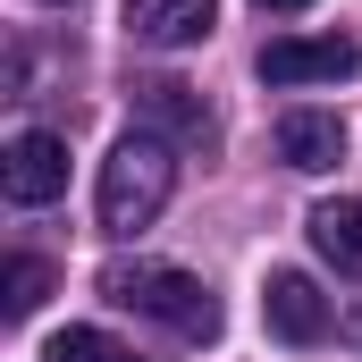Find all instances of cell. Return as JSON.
Returning <instances> with one entry per match:
<instances>
[{
	"label": "cell",
	"instance_id": "obj_1",
	"mask_svg": "<svg viewBox=\"0 0 362 362\" xmlns=\"http://www.w3.org/2000/svg\"><path fill=\"white\" fill-rule=\"evenodd\" d=\"M101 295H110L118 312H144V320L194 337V346L219 337V295L194 270H177V262H110V270H101Z\"/></svg>",
	"mask_w": 362,
	"mask_h": 362
},
{
	"label": "cell",
	"instance_id": "obj_4",
	"mask_svg": "<svg viewBox=\"0 0 362 362\" xmlns=\"http://www.w3.org/2000/svg\"><path fill=\"white\" fill-rule=\"evenodd\" d=\"M0 185H8V202H59L68 194V135H51V127H25L17 144H8V160H0Z\"/></svg>",
	"mask_w": 362,
	"mask_h": 362
},
{
	"label": "cell",
	"instance_id": "obj_14",
	"mask_svg": "<svg viewBox=\"0 0 362 362\" xmlns=\"http://www.w3.org/2000/svg\"><path fill=\"white\" fill-rule=\"evenodd\" d=\"M354 329H362V320H354Z\"/></svg>",
	"mask_w": 362,
	"mask_h": 362
},
{
	"label": "cell",
	"instance_id": "obj_6",
	"mask_svg": "<svg viewBox=\"0 0 362 362\" xmlns=\"http://www.w3.org/2000/svg\"><path fill=\"white\" fill-rule=\"evenodd\" d=\"M211 17H219V0H127V34L152 42V51H185V42H202Z\"/></svg>",
	"mask_w": 362,
	"mask_h": 362
},
{
	"label": "cell",
	"instance_id": "obj_9",
	"mask_svg": "<svg viewBox=\"0 0 362 362\" xmlns=\"http://www.w3.org/2000/svg\"><path fill=\"white\" fill-rule=\"evenodd\" d=\"M303 228H312V253H320L329 270L362 278V202H320Z\"/></svg>",
	"mask_w": 362,
	"mask_h": 362
},
{
	"label": "cell",
	"instance_id": "obj_3",
	"mask_svg": "<svg viewBox=\"0 0 362 362\" xmlns=\"http://www.w3.org/2000/svg\"><path fill=\"white\" fill-rule=\"evenodd\" d=\"M362 68V42L354 34H286L262 51V76L270 85H337V76H354Z\"/></svg>",
	"mask_w": 362,
	"mask_h": 362
},
{
	"label": "cell",
	"instance_id": "obj_2",
	"mask_svg": "<svg viewBox=\"0 0 362 362\" xmlns=\"http://www.w3.org/2000/svg\"><path fill=\"white\" fill-rule=\"evenodd\" d=\"M169 185H177V160H169V135H118V152L101 160V228L110 236H135L169 211Z\"/></svg>",
	"mask_w": 362,
	"mask_h": 362
},
{
	"label": "cell",
	"instance_id": "obj_10",
	"mask_svg": "<svg viewBox=\"0 0 362 362\" xmlns=\"http://www.w3.org/2000/svg\"><path fill=\"white\" fill-rule=\"evenodd\" d=\"M42 362H135V346H118L110 329H59L42 346Z\"/></svg>",
	"mask_w": 362,
	"mask_h": 362
},
{
	"label": "cell",
	"instance_id": "obj_11",
	"mask_svg": "<svg viewBox=\"0 0 362 362\" xmlns=\"http://www.w3.org/2000/svg\"><path fill=\"white\" fill-rule=\"evenodd\" d=\"M42 295H51V262L17 253V262H8V320H34V312H42Z\"/></svg>",
	"mask_w": 362,
	"mask_h": 362
},
{
	"label": "cell",
	"instance_id": "obj_13",
	"mask_svg": "<svg viewBox=\"0 0 362 362\" xmlns=\"http://www.w3.org/2000/svg\"><path fill=\"white\" fill-rule=\"evenodd\" d=\"M51 8H68V0H51Z\"/></svg>",
	"mask_w": 362,
	"mask_h": 362
},
{
	"label": "cell",
	"instance_id": "obj_7",
	"mask_svg": "<svg viewBox=\"0 0 362 362\" xmlns=\"http://www.w3.org/2000/svg\"><path fill=\"white\" fill-rule=\"evenodd\" d=\"M278 160L303 169V177H320V169L346 160V127H337L329 110H286V118H278Z\"/></svg>",
	"mask_w": 362,
	"mask_h": 362
},
{
	"label": "cell",
	"instance_id": "obj_8",
	"mask_svg": "<svg viewBox=\"0 0 362 362\" xmlns=\"http://www.w3.org/2000/svg\"><path fill=\"white\" fill-rule=\"evenodd\" d=\"M135 110L169 135V144H211V101L177 76H152V85H135Z\"/></svg>",
	"mask_w": 362,
	"mask_h": 362
},
{
	"label": "cell",
	"instance_id": "obj_12",
	"mask_svg": "<svg viewBox=\"0 0 362 362\" xmlns=\"http://www.w3.org/2000/svg\"><path fill=\"white\" fill-rule=\"evenodd\" d=\"M253 8H312V0H253Z\"/></svg>",
	"mask_w": 362,
	"mask_h": 362
},
{
	"label": "cell",
	"instance_id": "obj_5",
	"mask_svg": "<svg viewBox=\"0 0 362 362\" xmlns=\"http://www.w3.org/2000/svg\"><path fill=\"white\" fill-rule=\"evenodd\" d=\"M262 320H270L286 346H320L337 312H329V295H320L303 270H270V286H262Z\"/></svg>",
	"mask_w": 362,
	"mask_h": 362
}]
</instances>
